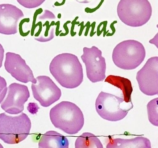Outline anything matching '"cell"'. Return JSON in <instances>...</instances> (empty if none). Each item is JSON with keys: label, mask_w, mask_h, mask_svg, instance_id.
<instances>
[{"label": "cell", "mask_w": 158, "mask_h": 148, "mask_svg": "<svg viewBox=\"0 0 158 148\" xmlns=\"http://www.w3.org/2000/svg\"><path fill=\"white\" fill-rule=\"evenodd\" d=\"M49 71L56 81L63 88L74 89L83 81L82 66L76 55L69 53L55 56L49 65Z\"/></svg>", "instance_id": "1"}, {"label": "cell", "mask_w": 158, "mask_h": 148, "mask_svg": "<svg viewBox=\"0 0 158 148\" xmlns=\"http://www.w3.org/2000/svg\"><path fill=\"white\" fill-rule=\"evenodd\" d=\"M49 115L55 127L69 135L77 134L85 124L81 110L70 102L63 101L56 104L50 110Z\"/></svg>", "instance_id": "2"}, {"label": "cell", "mask_w": 158, "mask_h": 148, "mask_svg": "<svg viewBox=\"0 0 158 148\" xmlns=\"http://www.w3.org/2000/svg\"><path fill=\"white\" fill-rule=\"evenodd\" d=\"M31 128L28 116L24 113L16 116L0 114V139L9 144H17L27 138Z\"/></svg>", "instance_id": "3"}, {"label": "cell", "mask_w": 158, "mask_h": 148, "mask_svg": "<svg viewBox=\"0 0 158 148\" xmlns=\"http://www.w3.org/2000/svg\"><path fill=\"white\" fill-rule=\"evenodd\" d=\"M118 16L125 25L140 27L150 19L152 8L148 0H120L117 6Z\"/></svg>", "instance_id": "4"}, {"label": "cell", "mask_w": 158, "mask_h": 148, "mask_svg": "<svg viewBox=\"0 0 158 148\" xmlns=\"http://www.w3.org/2000/svg\"><path fill=\"white\" fill-rule=\"evenodd\" d=\"M146 52L141 42L135 40L124 41L118 43L113 50L112 60L117 67L131 70L143 62Z\"/></svg>", "instance_id": "5"}, {"label": "cell", "mask_w": 158, "mask_h": 148, "mask_svg": "<svg viewBox=\"0 0 158 148\" xmlns=\"http://www.w3.org/2000/svg\"><path fill=\"white\" fill-rule=\"evenodd\" d=\"M133 107L132 103H127L124 98L101 92L96 100L95 108L98 114L108 121H119L125 118Z\"/></svg>", "instance_id": "6"}, {"label": "cell", "mask_w": 158, "mask_h": 148, "mask_svg": "<svg viewBox=\"0 0 158 148\" xmlns=\"http://www.w3.org/2000/svg\"><path fill=\"white\" fill-rule=\"evenodd\" d=\"M86 68V75L93 83L103 81L106 78V59L102 56V52L97 47H84L81 56Z\"/></svg>", "instance_id": "7"}, {"label": "cell", "mask_w": 158, "mask_h": 148, "mask_svg": "<svg viewBox=\"0 0 158 148\" xmlns=\"http://www.w3.org/2000/svg\"><path fill=\"white\" fill-rule=\"evenodd\" d=\"M35 83H32L33 97L44 107H48L58 101L62 92L49 77L40 76L36 78Z\"/></svg>", "instance_id": "8"}, {"label": "cell", "mask_w": 158, "mask_h": 148, "mask_svg": "<svg viewBox=\"0 0 158 148\" xmlns=\"http://www.w3.org/2000/svg\"><path fill=\"white\" fill-rule=\"evenodd\" d=\"M158 57H152L137 73V81L143 93L151 96L158 95Z\"/></svg>", "instance_id": "9"}, {"label": "cell", "mask_w": 158, "mask_h": 148, "mask_svg": "<svg viewBox=\"0 0 158 148\" xmlns=\"http://www.w3.org/2000/svg\"><path fill=\"white\" fill-rule=\"evenodd\" d=\"M30 96L27 86L14 83L8 87L7 95L1 104V107L9 114H19L23 111L24 104Z\"/></svg>", "instance_id": "10"}, {"label": "cell", "mask_w": 158, "mask_h": 148, "mask_svg": "<svg viewBox=\"0 0 158 148\" xmlns=\"http://www.w3.org/2000/svg\"><path fill=\"white\" fill-rule=\"evenodd\" d=\"M4 66L7 72L17 81L24 83H36V80L32 70L20 55L14 53H7Z\"/></svg>", "instance_id": "11"}, {"label": "cell", "mask_w": 158, "mask_h": 148, "mask_svg": "<svg viewBox=\"0 0 158 148\" xmlns=\"http://www.w3.org/2000/svg\"><path fill=\"white\" fill-rule=\"evenodd\" d=\"M24 16L22 10L10 4H0V33L11 35L17 33V23Z\"/></svg>", "instance_id": "12"}, {"label": "cell", "mask_w": 158, "mask_h": 148, "mask_svg": "<svg viewBox=\"0 0 158 148\" xmlns=\"http://www.w3.org/2000/svg\"><path fill=\"white\" fill-rule=\"evenodd\" d=\"M69 143L65 136L55 131H49L43 135L39 143V147L68 148Z\"/></svg>", "instance_id": "13"}, {"label": "cell", "mask_w": 158, "mask_h": 148, "mask_svg": "<svg viewBox=\"0 0 158 148\" xmlns=\"http://www.w3.org/2000/svg\"><path fill=\"white\" fill-rule=\"evenodd\" d=\"M107 148H151L150 141L143 136H138L135 138L122 139L110 138L107 144Z\"/></svg>", "instance_id": "14"}, {"label": "cell", "mask_w": 158, "mask_h": 148, "mask_svg": "<svg viewBox=\"0 0 158 148\" xmlns=\"http://www.w3.org/2000/svg\"><path fill=\"white\" fill-rule=\"evenodd\" d=\"M105 81L117 87L122 90L126 103H132L131 95L133 89L130 80L120 76L109 75L106 78Z\"/></svg>", "instance_id": "15"}, {"label": "cell", "mask_w": 158, "mask_h": 148, "mask_svg": "<svg viewBox=\"0 0 158 148\" xmlns=\"http://www.w3.org/2000/svg\"><path fill=\"white\" fill-rule=\"evenodd\" d=\"M76 148H103L100 139L91 133H83L76 140Z\"/></svg>", "instance_id": "16"}, {"label": "cell", "mask_w": 158, "mask_h": 148, "mask_svg": "<svg viewBox=\"0 0 158 148\" xmlns=\"http://www.w3.org/2000/svg\"><path fill=\"white\" fill-rule=\"evenodd\" d=\"M158 98L152 100L147 104L148 115L149 121L153 126H158Z\"/></svg>", "instance_id": "17"}, {"label": "cell", "mask_w": 158, "mask_h": 148, "mask_svg": "<svg viewBox=\"0 0 158 148\" xmlns=\"http://www.w3.org/2000/svg\"><path fill=\"white\" fill-rule=\"evenodd\" d=\"M20 5L27 9H34L40 6L46 0H17Z\"/></svg>", "instance_id": "18"}, {"label": "cell", "mask_w": 158, "mask_h": 148, "mask_svg": "<svg viewBox=\"0 0 158 148\" xmlns=\"http://www.w3.org/2000/svg\"><path fill=\"white\" fill-rule=\"evenodd\" d=\"M7 92V83L5 79L0 76V104L5 98Z\"/></svg>", "instance_id": "19"}, {"label": "cell", "mask_w": 158, "mask_h": 148, "mask_svg": "<svg viewBox=\"0 0 158 148\" xmlns=\"http://www.w3.org/2000/svg\"><path fill=\"white\" fill-rule=\"evenodd\" d=\"M55 17L52 13L50 12L48 10H45V13L40 17L39 19H54Z\"/></svg>", "instance_id": "20"}, {"label": "cell", "mask_w": 158, "mask_h": 148, "mask_svg": "<svg viewBox=\"0 0 158 148\" xmlns=\"http://www.w3.org/2000/svg\"><path fill=\"white\" fill-rule=\"evenodd\" d=\"M4 50L2 45L0 44V68L2 67V63L4 58Z\"/></svg>", "instance_id": "21"}, {"label": "cell", "mask_w": 158, "mask_h": 148, "mask_svg": "<svg viewBox=\"0 0 158 148\" xmlns=\"http://www.w3.org/2000/svg\"><path fill=\"white\" fill-rule=\"evenodd\" d=\"M0 148H3V146H2V145H1V143H0Z\"/></svg>", "instance_id": "22"}]
</instances>
